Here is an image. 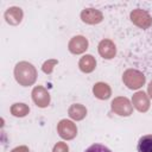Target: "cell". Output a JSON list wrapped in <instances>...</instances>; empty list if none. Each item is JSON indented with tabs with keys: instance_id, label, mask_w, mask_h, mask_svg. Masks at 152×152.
Returning <instances> with one entry per match:
<instances>
[{
	"instance_id": "1",
	"label": "cell",
	"mask_w": 152,
	"mask_h": 152,
	"mask_svg": "<svg viewBox=\"0 0 152 152\" xmlns=\"http://www.w3.org/2000/svg\"><path fill=\"white\" fill-rule=\"evenodd\" d=\"M138 152H152V134L142 135L137 144Z\"/></svg>"
},
{
	"instance_id": "2",
	"label": "cell",
	"mask_w": 152,
	"mask_h": 152,
	"mask_svg": "<svg viewBox=\"0 0 152 152\" xmlns=\"http://www.w3.org/2000/svg\"><path fill=\"white\" fill-rule=\"evenodd\" d=\"M84 152H112V151L102 144H93L88 148H86Z\"/></svg>"
}]
</instances>
